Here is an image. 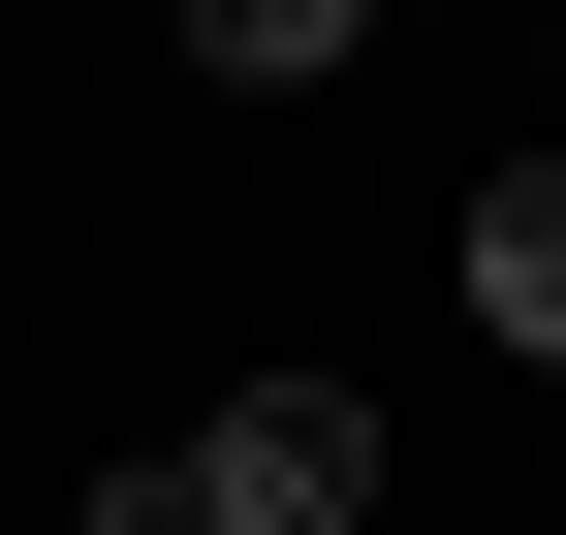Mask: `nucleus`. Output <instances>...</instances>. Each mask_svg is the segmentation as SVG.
Returning <instances> with one entry per match:
<instances>
[{
    "label": "nucleus",
    "mask_w": 566,
    "mask_h": 535,
    "mask_svg": "<svg viewBox=\"0 0 566 535\" xmlns=\"http://www.w3.org/2000/svg\"><path fill=\"white\" fill-rule=\"evenodd\" d=\"M189 504H221V535H346V504H378V410H346V378H252V410L189 441Z\"/></svg>",
    "instance_id": "f257e3e1"
},
{
    "label": "nucleus",
    "mask_w": 566,
    "mask_h": 535,
    "mask_svg": "<svg viewBox=\"0 0 566 535\" xmlns=\"http://www.w3.org/2000/svg\"><path fill=\"white\" fill-rule=\"evenodd\" d=\"M472 315L566 378V158H504V189H472Z\"/></svg>",
    "instance_id": "f03ea898"
},
{
    "label": "nucleus",
    "mask_w": 566,
    "mask_h": 535,
    "mask_svg": "<svg viewBox=\"0 0 566 535\" xmlns=\"http://www.w3.org/2000/svg\"><path fill=\"white\" fill-rule=\"evenodd\" d=\"M95 535H221V504H189V441H126V473H95Z\"/></svg>",
    "instance_id": "7ed1b4c3"
}]
</instances>
